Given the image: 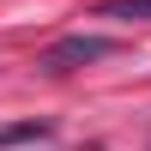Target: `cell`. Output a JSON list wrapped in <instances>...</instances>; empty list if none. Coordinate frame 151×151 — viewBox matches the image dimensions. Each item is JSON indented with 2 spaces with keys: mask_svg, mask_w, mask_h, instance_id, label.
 Wrapping results in <instances>:
<instances>
[{
  "mask_svg": "<svg viewBox=\"0 0 151 151\" xmlns=\"http://www.w3.org/2000/svg\"><path fill=\"white\" fill-rule=\"evenodd\" d=\"M109 55H115V36L73 30V36H60V42H48L36 67H42V73H79V67H91V60H109Z\"/></svg>",
  "mask_w": 151,
  "mask_h": 151,
  "instance_id": "6da1fadb",
  "label": "cell"
},
{
  "mask_svg": "<svg viewBox=\"0 0 151 151\" xmlns=\"http://www.w3.org/2000/svg\"><path fill=\"white\" fill-rule=\"evenodd\" d=\"M103 18H151V0H109Z\"/></svg>",
  "mask_w": 151,
  "mask_h": 151,
  "instance_id": "3957f363",
  "label": "cell"
},
{
  "mask_svg": "<svg viewBox=\"0 0 151 151\" xmlns=\"http://www.w3.org/2000/svg\"><path fill=\"white\" fill-rule=\"evenodd\" d=\"M18 139H48V121H24V127H0V151Z\"/></svg>",
  "mask_w": 151,
  "mask_h": 151,
  "instance_id": "7a4b0ae2",
  "label": "cell"
}]
</instances>
